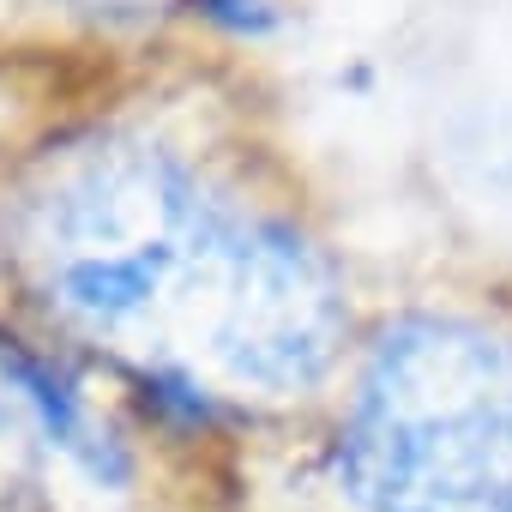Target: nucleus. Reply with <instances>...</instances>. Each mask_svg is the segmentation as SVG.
<instances>
[{
    "instance_id": "1",
    "label": "nucleus",
    "mask_w": 512,
    "mask_h": 512,
    "mask_svg": "<svg viewBox=\"0 0 512 512\" xmlns=\"http://www.w3.org/2000/svg\"><path fill=\"white\" fill-rule=\"evenodd\" d=\"M338 470L368 512H512V338L464 320L392 326Z\"/></svg>"
},
{
    "instance_id": "2",
    "label": "nucleus",
    "mask_w": 512,
    "mask_h": 512,
    "mask_svg": "<svg viewBox=\"0 0 512 512\" xmlns=\"http://www.w3.org/2000/svg\"><path fill=\"white\" fill-rule=\"evenodd\" d=\"M199 13H211L235 31H266L278 19V0H199Z\"/></svg>"
}]
</instances>
